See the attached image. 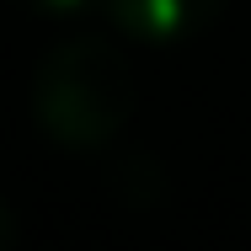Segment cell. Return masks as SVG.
<instances>
[{
	"instance_id": "cell-5",
	"label": "cell",
	"mask_w": 251,
	"mask_h": 251,
	"mask_svg": "<svg viewBox=\"0 0 251 251\" xmlns=\"http://www.w3.org/2000/svg\"><path fill=\"white\" fill-rule=\"evenodd\" d=\"M16 246V208L0 198V251H11Z\"/></svg>"
},
{
	"instance_id": "cell-2",
	"label": "cell",
	"mask_w": 251,
	"mask_h": 251,
	"mask_svg": "<svg viewBox=\"0 0 251 251\" xmlns=\"http://www.w3.org/2000/svg\"><path fill=\"white\" fill-rule=\"evenodd\" d=\"M219 11H225V0H107V16H112L123 32L145 38V43L193 38Z\"/></svg>"
},
{
	"instance_id": "cell-3",
	"label": "cell",
	"mask_w": 251,
	"mask_h": 251,
	"mask_svg": "<svg viewBox=\"0 0 251 251\" xmlns=\"http://www.w3.org/2000/svg\"><path fill=\"white\" fill-rule=\"evenodd\" d=\"M107 182H112V193H118L123 203H155V193L166 187V176L155 171L150 155H123V160L112 166Z\"/></svg>"
},
{
	"instance_id": "cell-4",
	"label": "cell",
	"mask_w": 251,
	"mask_h": 251,
	"mask_svg": "<svg viewBox=\"0 0 251 251\" xmlns=\"http://www.w3.org/2000/svg\"><path fill=\"white\" fill-rule=\"evenodd\" d=\"M22 5H32V11H43V16H75V11H86L91 0H22Z\"/></svg>"
},
{
	"instance_id": "cell-1",
	"label": "cell",
	"mask_w": 251,
	"mask_h": 251,
	"mask_svg": "<svg viewBox=\"0 0 251 251\" xmlns=\"http://www.w3.org/2000/svg\"><path fill=\"white\" fill-rule=\"evenodd\" d=\"M134 70L107 38H64L32 75V118L59 150H107L134 118Z\"/></svg>"
}]
</instances>
